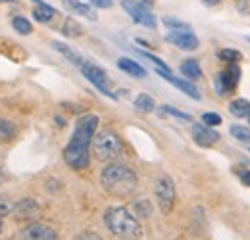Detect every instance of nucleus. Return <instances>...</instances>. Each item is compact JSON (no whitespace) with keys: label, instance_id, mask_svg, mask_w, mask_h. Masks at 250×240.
I'll return each mask as SVG.
<instances>
[{"label":"nucleus","instance_id":"nucleus-1","mask_svg":"<svg viewBox=\"0 0 250 240\" xmlns=\"http://www.w3.org/2000/svg\"><path fill=\"white\" fill-rule=\"evenodd\" d=\"M98 116L94 114H85L81 116L77 123H75V129H73V135L67 142V146L63 148V161L75 169V171H81V169H87L89 167V146L93 144V139L96 135V129H98Z\"/></svg>","mask_w":250,"mask_h":240},{"label":"nucleus","instance_id":"nucleus-2","mask_svg":"<svg viewBox=\"0 0 250 240\" xmlns=\"http://www.w3.org/2000/svg\"><path fill=\"white\" fill-rule=\"evenodd\" d=\"M100 184L102 188L114 196V198H129L137 188V175L133 169H129L124 163H112L102 169L100 173Z\"/></svg>","mask_w":250,"mask_h":240},{"label":"nucleus","instance_id":"nucleus-3","mask_svg":"<svg viewBox=\"0 0 250 240\" xmlns=\"http://www.w3.org/2000/svg\"><path fill=\"white\" fill-rule=\"evenodd\" d=\"M104 223L112 235L124 240H139L143 235L141 223L127 208H108L104 213Z\"/></svg>","mask_w":250,"mask_h":240},{"label":"nucleus","instance_id":"nucleus-4","mask_svg":"<svg viewBox=\"0 0 250 240\" xmlns=\"http://www.w3.org/2000/svg\"><path fill=\"white\" fill-rule=\"evenodd\" d=\"M93 150L98 160H102V161H112V160H116V158L122 154L124 146H122L120 137H118L114 131L104 129V131H100V133L94 135Z\"/></svg>","mask_w":250,"mask_h":240},{"label":"nucleus","instance_id":"nucleus-5","mask_svg":"<svg viewBox=\"0 0 250 240\" xmlns=\"http://www.w3.org/2000/svg\"><path fill=\"white\" fill-rule=\"evenodd\" d=\"M150 4H152V0H143V2H139V0H124L122 2L124 10L131 16V20L135 23L145 25L148 29H154L156 27V16L152 14Z\"/></svg>","mask_w":250,"mask_h":240},{"label":"nucleus","instance_id":"nucleus-6","mask_svg":"<svg viewBox=\"0 0 250 240\" xmlns=\"http://www.w3.org/2000/svg\"><path fill=\"white\" fill-rule=\"evenodd\" d=\"M154 194H156L158 206L162 213H169L175 204V184L167 175H162L154 184Z\"/></svg>","mask_w":250,"mask_h":240},{"label":"nucleus","instance_id":"nucleus-7","mask_svg":"<svg viewBox=\"0 0 250 240\" xmlns=\"http://www.w3.org/2000/svg\"><path fill=\"white\" fill-rule=\"evenodd\" d=\"M81 73L85 75V79L89 81V83H93L96 89L100 90V92H104L106 96H110V98H116V94L110 90V79H108V73L102 69V67H98V65H94V63H89V61H85L83 65H81Z\"/></svg>","mask_w":250,"mask_h":240},{"label":"nucleus","instance_id":"nucleus-8","mask_svg":"<svg viewBox=\"0 0 250 240\" xmlns=\"http://www.w3.org/2000/svg\"><path fill=\"white\" fill-rule=\"evenodd\" d=\"M239 79H241V69L235 63H231L227 69H223L218 77H216V90H218L219 96L231 94L233 90L237 89Z\"/></svg>","mask_w":250,"mask_h":240},{"label":"nucleus","instance_id":"nucleus-9","mask_svg":"<svg viewBox=\"0 0 250 240\" xmlns=\"http://www.w3.org/2000/svg\"><path fill=\"white\" fill-rule=\"evenodd\" d=\"M166 40L181 50H196L198 48V39L188 29H171L166 35Z\"/></svg>","mask_w":250,"mask_h":240},{"label":"nucleus","instance_id":"nucleus-10","mask_svg":"<svg viewBox=\"0 0 250 240\" xmlns=\"http://www.w3.org/2000/svg\"><path fill=\"white\" fill-rule=\"evenodd\" d=\"M23 240H58V235L52 227L44 225V223H31L21 231Z\"/></svg>","mask_w":250,"mask_h":240},{"label":"nucleus","instance_id":"nucleus-11","mask_svg":"<svg viewBox=\"0 0 250 240\" xmlns=\"http://www.w3.org/2000/svg\"><path fill=\"white\" fill-rule=\"evenodd\" d=\"M192 139H194V142H196L198 146L208 148V146H214V144L218 142L219 135L212 127H208V125H204V123H194V125H192Z\"/></svg>","mask_w":250,"mask_h":240},{"label":"nucleus","instance_id":"nucleus-12","mask_svg":"<svg viewBox=\"0 0 250 240\" xmlns=\"http://www.w3.org/2000/svg\"><path fill=\"white\" fill-rule=\"evenodd\" d=\"M156 71L164 77V79H166V81H169L173 87H177L181 92H185L187 96L194 98V100H200V92H198V89H196L188 79H177V77H173V75H171V71H169V69H162V67H156Z\"/></svg>","mask_w":250,"mask_h":240},{"label":"nucleus","instance_id":"nucleus-13","mask_svg":"<svg viewBox=\"0 0 250 240\" xmlns=\"http://www.w3.org/2000/svg\"><path fill=\"white\" fill-rule=\"evenodd\" d=\"M14 213L18 219H35L39 215V206L33 202V200H21L16 208H14Z\"/></svg>","mask_w":250,"mask_h":240},{"label":"nucleus","instance_id":"nucleus-14","mask_svg":"<svg viewBox=\"0 0 250 240\" xmlns=\"http://www.w3.org/2000/svg\"><path fill=\"white\" fill-rule=\"evenodd\" d=\"M62 2L69 12H73V14H77V16H83V18H87V20H91V21L96 20V16H94L91 6H87V4H83V2H79V0H62Z\"/></svg>","mask_w":250,"mask_h":240},{"label":"nucleus","instance_id":"nucleus-15","mask_svg":"<svg viewBox=\"0 0 250 240\" xmlns=\"http://www.w3.org/2000/svg\"><path fill=\"white\" fill-rule=\"evenodd\" d=\"M118 67L125 71V73H129L131 77H137V79H143V77H146V69L143 67V65H139L135 60H129V58H120L118 60Z\"/></svg>","mask_w":250,"mask_h":240},{"label":"nucleus","instance_id":"nucleus-16","mask_svg":"<svg viewBox=\"0 0 250 240\" xmlns=\"http://www.w3.org/2000/svg\"><path fill=\"white\" fill-rule=\"evenodd\" d=\"M229 112L231 116H235L237 120H245L250 116V102L245 98H237L229 102Z\"/></svg>","mask_w":250,"mask_h":240},{"label":"nucleus","instance_id":"nucleus-17","mask_svg":"<svg viewBox=\"0 0 250 240\" xmlns=\"http://www.w3.org/2000/svg\"><path fill=\"white\" fill-rule=\"evenodd\" d=\"M54 14H56V10H54L52 6H48V4H44V2L37 4L35 10H33V18H35L37 21H41V23L50 21V20L54 18Z\"/></svg>","mask_w":250,"mask_h":240},{"label":"nucleus","instance_id":"nucleus-18","mask_svg":"<svg viewBox=\"0 0 250 240\" xmlns=\"http://www.w3.org/2000/svg\"><path fill=\"white\" fill-rule=\"evenodd\" d=\"M181 73L187 77L188 81H196V79L202 77V69H200V65H198L196 60L183 61V63H181Z\"/></svg>","mask_w":250,"mask_h":240},{"label":"nucleus","instance_id":"nucleus-19","mask_svg":"<svg viewBox=\"0 0 250 240\" xmlns=\"http://www.w3.org/2000/svg\"><path fill=\"white\" fill-rule=\"evenodd\" d=\"M52 46H54V50H58V52H60L62 56H65L71 63H75V65H79V67L85 63V60H83L75 50H71L67 44H63V42H52Z\"/></svg>","mask_w":250,"mask_h":240},{"label":"nucleus","instance_id":"nucleus-20","mask_svg":"<svg viewBox=\"0 0 250 240\" xmlns=\"http://www.w3.org/2000/svg\"><path fill=\"white\" fill-rule=\"evenodd\" d=\"M16 133H18V129H16V125H14L12 121L0 118V142L12 140V139L16 137Z\"/></svg>","mask_w":250,"mask_h":240},{"label":"nucleus","instance_id":"nucleus-21","mask_svg":"<svg viewBox=\"0 0 250 240\" xmlns=\"http://www.w3.org/2000/svg\"><path fill=\"white\" fill-rule=\"evenodd\" d=\"M135 108H137L139 112L150 114V112L156 108V104H154L152 96H148V94H139V96L135 98Z\"/></svg>","mask_w":250,"mask_h":240},{"label":"nucleus","instance_id":"nucleus-22","mask_svg":"<svg viewBox=\"0 0 250 240\" xmlns=\"http://www.w3.org/2000/svg\"><path fill=\"white\" fill-rule=\"evenodd\" d=\"M231 135L233 139H237L239 142H250V129L249 127H243V125H233L231 127Z\"/></svg>","mask_w":250,"mask_h":240},{"label":"nucleus","instance_id":"nucleus-23","mask_svg":"<svg viewBox=\"0 0 250 240\" xmlns=\"http://www.w3.org/2000/svg\"><path fill=\"white\" fill-rule=\"evenodd\" d=\"M12 27L18 31V33H21V35H29L33 31L31 23H29L25 18H14V20H12Z\"/></svg>","mask_w":250,"mask_h":240},{"label":"nucleus","instance_id":"nucleus-24","mask_svg":"<svg viewBox=\"0 0 250 240\" xmlns=\"http://www.w3.org/2000/svg\"><path fill=\"white\" fill-rule=\"evenodd\" d=\"M133 208H135V215H139V217H148L152 211V206L148 200H137L133 204Z\"/></svg>","mask_w":250,"mask_h":240},{"label":"nucleus","instance_id":"nucleus-25","mask_svg":"<svg viewBox=\"0 0 250 240\" xmlns=\"http://www.w3.org/2000/svg\"><path fill=\"white\" fill-rule=\"evenodd\" d=\"M218 58L223 61H239L243 58V54L239 52V50H233V48H225V50H219L218 52Z\"/></svg>","mask_w":250,"mask_h":240},{"label":"nucleus","instance_id":"nucleus-26","mask_svg":"<svg viewBox=\"0 0 250 240\" xmlns=\"http://www.w3.org/2000/svg\"><path fill=\"white\" fill-rule=\"evenodd\" d=\"M162 112H164V114H169V116H173V118H177V120L190 121V116H188V114H183V112L175 110L173 106H162Z\"/></svg>","mask_w":250,"mask_h":240},{"label":"nucleus","instance_id":"nucleus-27","mask_svg":"<svg viewBox=\"0 0 250 240\" xmlns=\"http://www.w3.org/2000/svg\"><path fill=\"white\" fill-rule=\"evenodd\" d=\"M202 123H204V125H208V127H218V125H221V116L208 112V114H204V116H202Z\"/></svg>","mask_w":250,"mask_h":240},{"label":"nucleus","instance_id":"nucleus-28","mask_svg":"<svg viewBox=\"0 0 250 240\" xmlns=\"http://www.w3.org/2000/svg\"><path fill=\"white\" fill-rule=\"evenodd\" d=\"M79 25L69 18L67 21H65V25H63V35H67V37H77L79 35Z\"/></svg>","mask_w":250,"mask_h":240},{"label":"nucleus","instance_id":"nucleus-29","mask_svg":"<svg viewBox=\"0 0 250 240\" xmlns=\"http://www.w3.org/2000/svg\"><path fill=\"white\" fill-rule=\"evenodd\" d=\"M164 25H167L171 29H188L187 23H183L179 20H173V18H164Z\"/></svg>","mask_w":250,"mask_h":240},{"label":"nucleus","instance_id":"nucleus-30","mask_svg":"<svg viewBox=\"0 0 250 240\" xmlns=\"http://www.w3.org/2000/svg\"><path fill=\"white\" fill-rule=\"evenodd\" d=\"M12 210H14V208H12L8 202H2V200H0V233H2V219H4V215H8Z\"/></svg>","mask_w":250,"mask_h":240},{"label":"nucleus","instance_id":"nucleus-31","mask_svg":"<svg viewBox=\"0 0 250 240\" xmlns=\"http://www.w3.org/2000/svg\"><path fill=\"white\" fill-rule=\"evenodd\" d=\"M237 2V10L241 12V14H245V16H249L250 14V0H235Z\"/></svg>","mask_w":250,"mask_h":240},{"label":"nucleus","instance_id":"nucleus-32","mask_svg":"<svg viewBox=\"0 0 250 240\" xmlns=\"http://www.w3.org/2000/svg\"><path fill=\"white\" fill-rule=\"evenodd\" d=\"M87 2L96 6V8H110L112 6V0H87Z\"/></svg>","mask_w":250,"mask_h":240},{"label":"nucleus","instance_id":"nucleus-33","mask_svg":"<svg viewBox=\"0 0 250 240\" xmlns=\"http://www.w3.org/2000/svg\"><path fill=\"white\" fill-rule=\"evenodd\" d=\"M239 177H241V180H243V184L250 186V169H243V171H239Z\"/></svg>","mask_w":250,"mask_h":240},{"label":"nucleus","instance_id":"nucleus-34","mask_svg":"<svg viewBox=\"0 0 250 240\" xmlns=\"http://www.w3.org/2000/svg\"><path fill=\"white\" fill-rule=\"evenodd\" d=\"M206 6H218L219 4V0H202Z\"/></svg>","mask_w":250,"mask_h":240},{"label":"nucleus","instance_id":"nucleus-35","mask_svg":"<svg viewBox=\"0 0 250 240\" xmlns=\"http://www.w3.org/2000/svg\"><path fill=\"white\" fill-rule=\"evenodd\" d=\"M31 2H37V4H41V2H42V0H31Z\"/></svg>","mask_w":250,"mask_h":240},{"label":"nucleus","instance_id":"nucleus-36","mask_svg":"<svg viewBox=\"0 0 250 240\" xmlns=\"http://www.w3.org/2000/svg\"><path fill=\"white\" fill-rule=\"evenodd\" d=\"M2 2H14V0H2Z\"/></svg>","mask_w":250,"mask_h":240},{"label":"nucleus","instance_id":"nucleus-37","mask_svg":"<svg viewBox=\"0 0 250 240\" xmlns=\"http://www.w3.org/2000/svg\"><path fill=\"white\" fill-rule=\"evenodd\" d=\"M247 40H249V42H250V37H247Z\"/></svg>","mask_w":250,"mask_h":240},{"label":"nucleus","instance_id":"nucleus-38","mask_svg":"<svg viewBox=\"0 0 250 240\" xmlns=\"http://www.w3.org/2000/svg\"><path fill=\"white\" fill-rule=\"evenodd\" d=\"M249 123H250V116H249Z\"/></svg>","mask_w":250,"mask_h":240}]
</instances>
